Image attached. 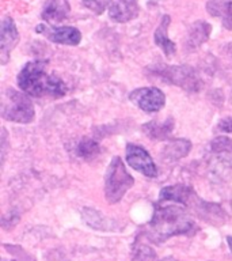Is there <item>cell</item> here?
I'll use <instances>...</instances> for the list:
<instances>
[{"label": "cell", "instance_id": "8fae6325", "mask_svg": "<svg viewBox=\"0 0 232 261\" xmlns=\"http://www.w3.org/2000/svg\"><path fill=\"white\" fill-rule=\"evenodd\" d=\"M69 12L71 6L68 0H45L41 16L49 23H57L68 18Z\"/></svg>", "mask_w": 232, "mask_h": 261}, {"label": "cell", "instance_id": "30bf717a", "mask_svg": "<svg viewBox=\"0 0 232 261\" xmlns=\"http://www.w3.org/2000/svg\"><path fill=\"white\" fill-rule=\"evenodd\" d=\"M140 12L137 0H113L109 7V18L117 23L136 19Z\"/></svg>", "mask_w": 232, "mask_h": 261}, {"label": "cell", "instance_id": "9c48e42d", "mask_svg": "<svg viewBox=\"0 0 232 261\" xmlns=\"http://www.w3.org/2000/svg\"><path fill=\"white\" fill-rule=\"evenodd\" d=\"M19 41V33L12 18L7 16L2 22V33H0V61L6 64L10 59V53L16 46Z\"/></svg>", "mask_w": 232, "mask_h": 261}, {"label": "cell", "instance_id": "52a82bcc", "mask_svg": "<svg viewBox=\"0 0 232 261\" xmlns=\"http://www.w3.org/2000/svg\"><path fill=\"white\" fill-rule=\"evenodd\" d=\"M126 161L129 166L138 173H141L146 177L154 178L158 175V167L155 165L154 159L150 152L136 144H128L126 146Z\"/></svg>", "mask_w": 232, "mask_h": 261}, {"label": "cell", "instance_id": "6da1fadb", "mask_svg": "<svg viewBox=\"0 0 232 261\" xmlns=\"http://www.w3.org/2000/svg\"><path fill=\"white\" fill-rule=\"evenodd\" d=\"M197 224L183 207L156 205L152 219L146 230L147 237L156 244H162L174 236H190L197 231Z\"/></svg>", "mask_w": 232, "mask_h": 261}, {"label": "cell", "instance_id": "e0dca14e", "mask_svg": "<svg viewBox=\"0 0 232 261\" xmlns=\"http://www.w3.org/2000/svg\"><path fill=\"white\" fill-rule=\"evenodd\" d=\"M76 152L81 158H91L99 152V144L93 139H81L80 142L77 143Z\"/></svg>", "mask_w": 232, "mask_h": 261}, {"label": "cell", "instance_id": "7c38bea8", "mask_svg": "<svg viewBox=\"0 0 232 261\" xmlns=\"http://www.w3.org/2000/svg\"><path fill=\"white\" fill-rule=\"evenodd\" d=\"M170 22H171V18L168 15H164L162 18V22L158 26V29L155 30V34H154V40H155V44L158 45L159 48L162 49L164 55H166L168 59L172 57L177 53V45L175 42L168 38V26H170Z\"/></svg>", "mask_w": 232, "mask_h": 261}, {"label": "cell", "instance_id": "5b68a950", "mask_svg": "<svg viewBox=\"0 0 232 261\" xmlns=\"http://www.w3.org/2000/svg\"><path fill=\"white\" fill-rule=\"evenodd\" d=\"M155 72L170 83L179 86L181 89L189 91H198L201 89L199 76L189 65H164Z\"/></svg>", "mask_w": 232, "mask_h": 261}, {"label": "cell", "instance_id": "5bb4252c", "mask_svg": "<svg viewBox=\"0 0 232 261\" xmlns=\"http://www.w3.org/2000/svg\"><path fill=\"white\" fill-rule=\"evenodd\" d=\"M174 129V120L172 118H167L164 122L158 121H150L142 125L144 134L151 139L155 140H163L171 134V130Z\"/></svg>", "mask_w": 232, "mask_h": 261}, {"label": "cell", "instance_id": "7402d4cb", "mask_svg": "<svg viewBox=\"0 0 232 261\" xmlns=\"http://www.w3.org/2000/svg\"><path fill=\"white\" fill-rule=\"evenodd\" d=\"M11 261H20V260H11ZM22 261H34V260H33L32 257H27L26 260H22Z\"/></svg>", "mask_w": 232, "mask_h": 261}, {"label": "cell", "instance_id": "44dd1931", "mask_svg": "<svg viewBox=\"0 0 232 261\" xmlns=\"http://www.w3.org/2000/svg\"><path fill=\"white\" fill-rule=\"evenodd\" d=\"M225 240H227V244H228V246H229V249H231V253H232V237L228 236Z\"/></svg>", "mask_w": 232, "mask_h": 261}, {"label": "cell", "instance_id": "277c9868", "mask_svg": "<svg viewBox=\"0 0 232 261\" xmlns=\"http://www.w3.org/2000/svg\"><path fill=\"white\" fill-rule=\"evenodd\" d=\"M34 106L30 98L15 90L7 89L2 98V117L7 121L28 124L34 120Z\"/></svg>", "mask_w": 232, "mask_h": 261}, {"label": "cell", "instance_id": "8992f818", "mask_svg": "<svg viewBox=\"0 0 232 261\" xmlns=\"http://www.w3.org/2000/svg\"><path fill=\"white\" fill-rule=\"evenodd\" d=\"M130 101L136 103L147 113H155L162 109L166 103V95L158 87H141L132 91L129 95Z\"/></svg>", "mask_w": 232, "mask_h": 261}, {"label": "cell", "instance_id": "9a60e30c", "mask_svg": "<svg viewBox=\"0 0 232 261\" xmlns=\"http://www.w3.org/2000/svg\"><path fill=\"white\" fill-rule=\"evenodd\" d=\"M191 150V143L187 139H175L171 140L164 148V156L170 161H178V159L186 156Z\"/></svg>", "mask_w": 232, "mask_h": 261}, {"label": "cell", "instance_id": "ffe728a7", "mask_svg": "<svg viewBox=\"0 0 232 261\" xmlns=\"http://www.w3.org/2000/svg\"><path fill=\"white\" fill-rule=\"evenodd\" d=\"M217 129L221 130V132H228V134H232V117L223 118V120L219 122Z\"/></svg>", "mask_w": 232, "mask_h": 261}, {"label": "cell", "instance_id": "2e32d148", "mask_svg": "<svg viewBox=\"0 0 232 261\" xmlns=\"http://www.w3.org/2000/svg\"><path fill=\"white\" fill-rule=\"evenodd\" d=\"M209 34H211V26H209L207 22H204V20H197V22L191 26L187 44H189L190 48L199 46V45L204 44V42L209 38Z\"/></svg>", "mask_w": 232, "mask_h": 261}, {"label": "cell", "instance_id": "ac0fdd59", "mask_svg": "<svg viewBox=\"0 0 232 261\" xmlns=\"http://www.w3.org/2000/svg\"><path fill=\"white\" fill-rule=\"evenodd\" d=\"M111 3L113 0H81V4L97 15H101L106 8L110 7Z\"/></svg>", "mask_w": 232, "mask_h": 261}, {"label": "cell", "instance_id": "3957f363", "mask_svg": "<svg viewBox=\"0 0 232 261\" xmlns=\"http://www.w3.org/2000/svg\"><path fill=\"white\" fill-rule=\"evenodd\" d=\"M134 178L126 171L120 156H114L110 162L105 178V196L110 204L118 203L126 192L133 187Z\"/></svg>", "mask_w": 232, "mask_h": 261}, {"label": "cell", "instance_id": "d6986e66", "mask_svg": "<svg viewBox=\"0 0 232 261\" xmlns=\"http://www.w3.org/2000/svg\"><path fill=\"white\" fill-rule=\"evenodd\" d=\"M211 147L215 152H232V140L224 138V136H220L212 142Z\"/></svg>", "mask_w": 232, "mask_h": 261}, {"label": "cell", "instance_id": "7a4b0ae2", "mask_svg": "<svg viewBox=\"0 0 232 261\" xmlns=\"http://www.w3.org/2000/svg\"><path fill=\"white\" fill-rule=\"evenodd\" d=\"M18 86L32 97L61 98L67 94V86L60 77L46 72L44 61H28L18 75Z\"/></svg>", "mask_w": 232, "mask_h": 261}, {"label": "cell", "instance_id": "4fadbf2b", "mask_svg": "<svg viewBox=\"0 0 232 261\" xmlns=\"http://www.w3.org/2000/svg\"><path fill=\"white\" fill-rule=\"evenodd\" d=\"M207 10L212 16H220L224 28L232 30V0H209Z\"/></svg>", "mask_w": 232, "mask_h": 261}, {"label": "cell", "instance_id": "ba28073f", "mask_svg": "<svg viewBox=\"0 0 232 261\" xmlns=\"http://www.w3.org/2000/svg\"><path fill=\"white\" fill-rule=\"evenodd\" d=\"M37 33L44 34L46 38L60 45H79L81 41V33L79 29L73 26H63V28H50L48 24H38L37 26Z\"/></svg>", "mask_w": 232, "mask_h": 261}]
</instances>
